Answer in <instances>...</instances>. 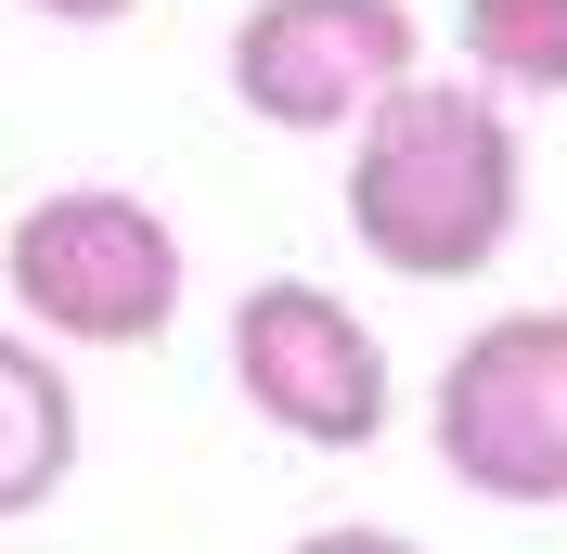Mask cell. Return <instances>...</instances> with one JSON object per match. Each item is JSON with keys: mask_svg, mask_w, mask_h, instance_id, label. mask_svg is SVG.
<instances>
[{"mask_svg": "<svg viewBox=\"0 0 567 554\" xmlns=\"http://www.w3.org/2000/svg\"><path fill=\"white\" fill-rule=\"evenodd\" d=\"M529 219V142L491 91L400 78L349 130V233L400 284H477Z\"/></svg>", "mask_w": 567, "mask_h": 554, "instance_id": "6da1fadb", "label": "cell"}, {"mask_svg": "<svg viewBox=\"0 0 567 554\" xmlns=\"http://www.w3.org/2000/svg\"><path fill=\"white\" fill-rule=\"evenodd\" d=\"M0 271H13V297H27L39 336H65V348H155L181 322L194 258H181V233L142 207V194L65 181V194H39L13 233H0Z\"/></svg>", "mask_w": 567, "mask_h": 554, "instance_id": "7a4b0ae2", "label": "cell"}, {"mask_svg": "<svg viewBox=\"0 0 567 554\" xmlns=\"http://www.w3.org/2000/svg\"><path fill=\"white\" fill-rule=\"evenodd\" d=\"M425 439L477 503H516V516L567 503V310H491L439 361Z\"/></svg>", "mask_w": 567, "mask_h": 554, "instance_id": "3957f363", "label": "cell"}, {"mask_svg": "<svg viewBox=\"0 0 567 554\" xmlns=\"http://www.w3.org/2000/svg\"><path fill=\"white\" fill-rule=\"evenodd\" d=\"M233 387L246 413L284 425L297 451H374L388 439V336L310 271H271L233 297Z\"/></svg>", "mask_w": 567, "mask_h": 554, "instance_id": "277c9868", "label": "cell"}, {"mask_svg": "<svg viewBox=\"0 0 567 554\" xmlns=\"http://www.w3.org/2000/svg\"><path fill=\"white\" fill-rule=\"evenodd\" d=\"M425 27L413 0H246V27H233V104L258 130H361V116L388 104L400 78H413Z\"/></svg>", "mask_w": 567, "mask_h": 554, "instance_id": "5b68a950", "label": "cell"}, {"mask_svg": "<svg viewBox=\"0 0 567 554\" xmlns=\"http://www.w3.org/2000/svg\"><path fill=\"white\" fill-rule=\"evenodd\" d=\"M65 478H78V387H65V361L39 336L0 322V529L39 516Z\"/></svg>", "mask_w": 567, "mask_h": 554, "instance_id": "8992f818", "label": "cell"}, {"mask_svg": "<svg viewBox=\"0 0 567 554\" xmlns=\"http://www.w3.org/2000/svg\"><path fill=\"white\" fill-rule=\"evenodd\" d=\"M452 39H464V65H477V91L503 116L516 104H567V0H464Z\"/></svg>", "mask_w": 567, "mask_h": 554, "instance_id": "52a82bcc", "label": "cell"}, {"mask_svg": "<svg viewBox=\"0 0 567 554\" xmlns=\"http://www.w3.org/2000/svg\"><path fill=\"white\" fill-rule=\"evenodd\" d=\"M284 554H425V542H400V529H310V542H284Z\"/></svg>", "mask_w": 567, "mask_h": 554, "instance_id": "ba28073f", "label": "cell"}, {"mask_svg": "<svg viewBox=\"0 0 567 554\" xmlns=\"http://www.w3.org/2000/svg\"><path fill=\"white\" fill-rule=\"evenodd\" d=\"M27 13H52V27H130L142 0H27Z\"/></svg>", "mask_w": 567, "mask_h": 554, "instance_id": "9c48e42d", "label": "cell"}]
</instances>
